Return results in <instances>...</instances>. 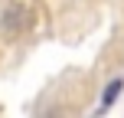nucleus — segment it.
Listing matches in <instances>:
<instances>
[{
    "label": "nucleus",
    "mask_w": 124,
    "mask_h": 118,
    "mask_svg": "<svg viewBox=\"0 0 124 118\" xmlns=\"http://www.w3.org/2000/svg\"><path fill=\"white\" fill-rule=\"evenodd\" d=\"M30 10H26V3H10L3 10V17H0V26H3V36L7 39H16L23 36L26 30H30Z\"/></svg>",
    "instance_id": "obj_1"
},
{
    "label": "nucleus",
    "mask_w": 124,
    "mask_h": 118,
    "mask_svg": "<svg viewBox=\"0 0 124 118\" xmlns=\"http://www.w3.org/2000/svg\"><path fill=\"white\" fill-rule=\"evenodd\" d=\"M121 92H124V75H118V79H111V82L105 85V92H101V105H98V115L111 112V105L121 99Z\"/></svg>",
    "instance_id": "obj_2"
}]
</instances>
